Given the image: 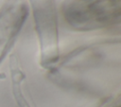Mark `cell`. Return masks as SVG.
<instances>
[{
  "instance_id": "6da1fadb",
  "label": "cell",
  "mask_w": 121,
  "mask_h": 107,
  "mask_svg": "<svg viewBox=\"0 0 121 107\" xmlns=\"http://www.w3.org/2000/svg\"><path fill=\"white\" fill-rule=\"evenodd\" d=\"M62 16L72 28L78 31L118 25L121 0H68L62 6Z\"/></svg>"
},
{
  "instance_id": "3957f363",
  "label": "cell",
  "mask_w": 121,
  "mask_h": 107,
  "mask_svg": "<svg viewBox=\"0 0 121 107\" xmlns=\"http://www.w3.org/2000/svg\"><path fill=\"white\" fill-rule=\"evenodd\" d=\"M27 15L25 4L11 5L0 11V62L14 43Z\"/></svg>"
},
{
  "instance_id": "277c9868",
  "label": "cell",
  "mask_w": 121,
  "mask_h": 107,
  "mask_svg": "<svg viewBox=\"0 0 121 107\" xmlns=\"http://www.w3.org/2000/svg\"><path fill=\"white\" fill-rule=\"evenodd\" d=\"M108 107H120V104H119V99H117L115 102H112L111 105H109Z\"/></svg>"
},
{
  "instance_id": "7a4b0ae2",
  "label": "cell",
  "mask_w": 121,
  "mask_h": 107,
  "mask_svg": "<svg viewBox=\"0 0 121 107\" xmlns=\"http://www.w3.org/2000/svg\"><path fill=\"white\" fill-rule=\"evenodd\" d=\"M42 50V63L48 65L59 56L57 16L54 0H30Z\"/></svg>"
}]
</instances>
